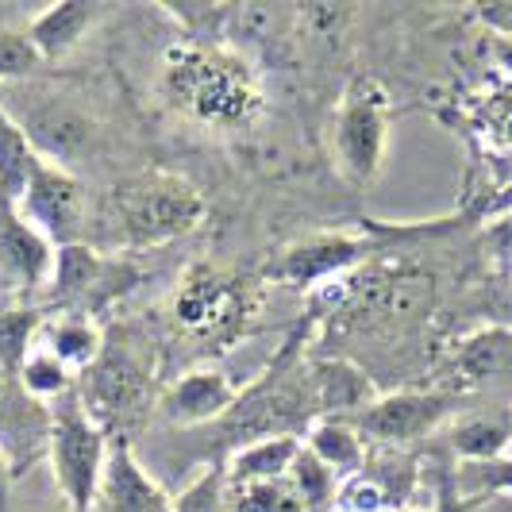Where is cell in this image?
Instances as JSON below:
<instances>
[{"mask_svg": "<svg viewBox=\"0 0 512 512\" xmlns=\"http://www.w3.org/2000/svg\"><path fill=\"white\" fill-rule=\"evenodd\" d=\"M205 220V197L178 174H139L116 185L104 212V235L124 247H162Z\"/></svg>", "mask_w": 512, "mask_h": 512, "instance_id": "obj_2", "label": "cell"}, {"mask_svg": "<svg viewBox=\"0 0 512 512\" xmlns=\"http://www.w3.org/2000/svg\"><path fill=\"white\" fill-rule=\"evenodd\" d=\"M289 482L301 493V501L308 505V512L324 509L328 501L339 497V474H335L332 466H324L308 447H301V455L289 466Z\"/></svg>", "mask_w": 512, "mask_h": 512, "instance_id": "obj_28", "label": "cell"}, {"mask_svg": "<svg viewBox=\"0 0 512 512\" xmlns=\"http://www.w3.org/2000/svg\"><path fill=\"white\" fill-rule=\"evenodd\" d=\"M247 312H251L247 285L212 266L189 270L174 297L178 324L197 335H231L247 320Z\"/></svg>", "mask_w": 512, "mask_h": 512, "instance_id": "obj_9", "label": "cell"}, {"mask_svg": "<svg viewBox=\"0 0 512 512\" xmlns=\"http://www.w3.org/2000/svg\"><path fill=\"white\" fill-rule=\"evenodd\" d=\"M62 405H51L54 412V432H51V470L58 493L70 512H89L97 505L104 478V462H108V432L85 412L81 397L66 393L58 397Z\"/></svg>", "mask_w": 512, "mask_h": 512, "instance_id": "obj_3", "label": "cell"}, {"mask_svg": "<svg viewBox=\"0 0 512 512\" xmlns=\"http://www.w3.org/2000/svg\"><path fill=\"white\" fill-rule=\"evenodd\" d=\"M54 247L43 231H35L20 216V208L0 201V274L20 289H43L51 282Z\"/></svg>", "mask_w": 512, "mask_h": 512, "instance_id": "obj_12", "label": "cell"}, {"mask_svg": "<svg viewBox=\"0 0 512 512\" xmlns=\"http://www.w3.org/2000/svg\"><path fill=\"white\" fill-rule=\"evenodd\" d=\"M20 216L35 231H43L51 243H81V231L89 228V208H85V185L58 162H47L35 154L31 178L24 197L16 201Z\"/></svg>", "mask_w": 512, "mask_h": 512, "instance_id": "obj_7", "label": "cell"}, {"mask_svg": "<svg viewBox=\"0 0 512 512\" xmlns=\"http://www.w3.org/2000/svg\"><path fill=\"white\" fill-rule=\"evenodd\" d=\"M81 405L101 424L104 432L112 424H128L131 416L151 405V362L139 355V347L124 339H104L101 359L81 374Z\"/></svg>", "mask_w": 512, "mask_h": 512, "instance_id": "obj_5", "label": "cell"}, {"mask_svg": "<svg viewBox=\"0 0 512 512\" xmlns=\"http://www.w3.org/2000/svg\"><path fill=\"white\" fill-rule=\"evenodd\" d=\"M43 328V316L35 308H12V312H0V366L16 378L20 366H24L27 351L35 347Z\"/></svg>", "mask_w": 512, "mask_h": 512, "instance_id": "obj_26", "label": "cell"}, {"mask_svg": "<svg viewBox=\"0 0 512 512\" xmlns=\"http://www.w3.org/2000/svg\"><path fill=\"white\" fill-rule=\"evenodd\" d=\"M385 143H389V93L374 77H355L335 112V162L351 181H374L385 162Z\"/></svg>", "mask_w": 512, "mask_h": 512, "instance_id": "obj_4", "label": "cell"}, {"mask_svg": "<svg viewBox=\"0 0 512 512\" xmlns=\"http://www.w3.org/2000/svg\"><path fill=\"white\" fill-rule=\"evenodd\" d=\"M170 512H231L228 509V474H224V462L201 470V474H197V478H193V482L174 497V509Z\"/></svg>", "mask_w": 512, "mask_h": 512, "instance_id": "obj_29", "label": "cell"}, {"mask_svg": "<svg viewBox=\"0 0 512 512\" xmlns=\"http://www.w3.org/2000/svg\"><path fill=\"white\" fill-rule=\"evenodd\" d=\"M509 412H512V409H509Z\"/></svg>", "mask_w": 512, "mask_h": 512, "instance_id": "obj_35", "label": "cell"}, {"mask_svg": "<svg viewBox=\"0 0 512 512\" xmlns=\"http://www.w3.org/2000/svg\"><path fill=\"white\" fill-rule=\"evenodd\" d=\"M97 20H101V4H93V0H62V4H47L43 12H35L31 24H27V35H31V43H35L43 62H58L93 31Z\"/></svg>", "mask_w": 512, "mask_h": 512, "instance_id": "obj_15", "label": "cell"}, {"mask_svg": "<svg viewBox=\"0 0 512 512\" xmlns=\"http://www.w3.org/2000/svg\"><path fill=\"white\" fill-rule=\"evenodd\" d=\"M0 104L16 116V124L24 128L35 154L66 166V170H70V162L85 154L89 139H93L89 112H81L74 101L58 97L51 89H16L12 85L8 97H0Z\"/></svg>", "mask_w": 512, "mask_h": 512, "instance_id": "obj_6", "label": "cell"}, {"mask_svg": "<svg viewBox=\"0 0 512 512\" xmlns=\"http://www.w3.org/2000/svg\"><path fill=\"white\" fill-rule=\"evenodd\" d=\"M97 505L104 512H170L174 509V497L162 489V482L154 478L143 462L135 459L128 439H116L108 447Z\"/></svg>", "mask_w": 512, "mask_h": 512, "instance_id": "obj_11", "label": "cell"}, {"mask_svg": "<svg viewBox=\"0 0 512 512\" xmlns=\"http://www.w3.org/2000/svg\"><path fill=\"white\" fill-rule=\"evenodd\" d=\"M455 393H389L370 401L355 416H343L362 439L401 447L412 439L436 432L439 424H447V416L455 412Z\"/></svg>", "mask_w": 512, "mask_h": 512, "instance_id": "obj_8", "label": "cell"}, {"mask_svg": "<svg viewBox=\"0 0 512 512\" xmlns=\"http://www.w3.org/2000/svg\"><path fill=\"white\" fill-rule=\"evenodd\" d=\"M493 512H512V497H497V501H493Z\"/></svg>", "mask_w": 512, "mask_h": 512, "instance_id": "obj_33", "label": "cell"}, {"mask_svg": "<svg viewBox=\"0 0 512 512\" xmlns=\"http://www.w3.org/2000/svg\"><path fill=\"white\" fill-rule=\"evenodd\" d=\"M4 378H12V374H8V370H4V366H0V382H4Z\"/></svg>", "mask_w": 512, "mask_h": 512, "instance_id": "obj_34", "label": "cell"}, {"mask_svg": "<svg viewBox=\"0 0 512 512\" xmlns=\"http://www.w3.org/2000/svg\"><path fill=\"white\" fill-rule=\"evenodd\" d=\"M366 251H370V243L351 239V235H312V239L285 251V258L278 262V278L289 285L328 282L335 274L359 266Z\"/></svg>", "mask_w": 512, "mask_h": 512, "instance_id": "obj_14", "label": "cell"}, {"mask_svg": "<svg viewBox=\"0 0 512 512\" xmlns=\"http://www.w3.org/2000/svg\"><path fill=\"white\" fill-rule=\"evenodd\" d=\"M308 378H312V397H316V409L324 416H355L370 401H378L374 382L366 378V370L351 366V362L324 359L308 366Z\"/></svg>", "mask_w": 512, "mask_h": 512, "instance_id": "obj_16", "label": "cell"}, {"mask_svg": "<svg viewBox=\"0 0 512 512\" xmlns=\"http://www.w3.org/2000/svg\"><path fill=\"white\" fill-rule=\"evenodd\" d=\"M228 509L231 512H308L301 493L293 489L289 474L278 482H255V486H235L228 489Z\"/></svg>", "mask_w": 512, "mask_h": 512, "instance_id": "obj_27", "label": "cell"}, {"mask_svg": "<svg viewBox=\"0 0 512 512\" xmlns=\"http://www.w3.org/2000/svg\"><path fill=\"white\" fill-rule=\"evenodd\" d=\"M305 447L335 474H359L366 466V439L343 416H320L316 424H308Z\"/></svg>", "mask_w": 512, "mask_h": 512, "instance_id": "obj_20", "label": "cell"}, {"mask_svg": "<svg viewBox=\"0 0 512 512\" xmlns=\"http://www.w3.org/2000/svg\"><path fill=\"white\" fill-rule=\"evenodd\" d=\"M39 51L31 43V35L16 27H0V85H20L39 70Z\"/></svg>", "mask_w": 512, "mask_h": 512, "instance_id": "obj_30", "label": "cell"}, {"mask_svg": "<svg viewBox=\"0 0 512 512\" xmlns=\"http://www.w3.org/2000/svg\"><path fill=\"white\" fill-rule=\"evenodd\" d=\"M35 343H43L70 374H85L104 351V335L97 320H89V312H62L54 320H43Z\"/></svg>", "mask_w": 512, "mask_h": 512, "instance_id": "obj_17", "label": "cell"}, {"mask_svg": "<svg viewBox=\"0 0 512 512\" xmlns=\"http://www.w3.org/2000/svg\"><path fill=\"white\" fill-rule=\"evenodd\" d=\"M509 366H512L509 328H489V332L470 335L459 347V359H455V370H459L466 382H486V378L509 370Z\"/></svg>", "mask_w": 512, "mask_h": 512, "instance_id": "obj_23", "label": "cell"}, {"mask_svg": "<svg viewBox=\"0 0 512 512\" xmlns=\"http://www.w3.org/2000/svg\"><path fill=\"white\" fill-rule=\"evenodd\" d=\"M104 274H108V266H104V258L93 247L66 243V247L54 251V270L47 289L58 301H81V297H89L104 282Z\"/></svg>", "mask_w": 512, "mask_h": 512, "instance_id": "obj_21", "label": "cell"}, {"mask_svg": "<svg viewBox=\"0 0 512 512\" xmlns=\"http://www.w3.org/2000/svg\"><path fill=\"white\" fill-rule=\"evenodd\" d=\"M16 378H20V385H24L31 397H39V401H47V405L58 401V397H66L70 385H74V374L54 359L43 343H35V347L27 351V359Z\"/></svg>", "mask_w": 512, "mask_h": 512, "instance_id": "obj_25", "label": "cell"}, {"mask_svg": "<svg viewBox=\"0 0 512 512\" xmlns=\"http://www.w3.org/2000/svg\"><path fill=\"white\" fill-rule=\"evenodd\" d=\"M8 482H12V466L0 451V512H4V501H8Z\"/></svg>", "mask_w": 512, "mask_h": 512, "instance_id": "obj_32", "label": "cell"}, {"mask_svg": "<svg viewBox=\"0 0 512 512\" xmlns=\"http://www.w3.org/2000/svg\"><path fill=\"white\" fill-rule=\"evenodd\" d=\"M301 447H305V439H297V436H270V439H255V443L235 447L231 459L224 462L228 489L285 478L289 466H293V459L301 455Z\"/></svg>", "mask_w": 512, "mask_h": 512, "instance_id": "obj_18", "label": "cell"}, {"mask_svg": "<svg viewBox=\"0 0 512 512\" xmlns=\"http://www.w3.org/2000/svg\"><path fill=\"white\" fill-rule=\"evenodd\" d=\"M447 447L459 462H489L509 455L512 412H470L447 428Z\"/></svg>", "mask_w": 512, "mask_h": 512, "instance_id": "obj_19", "label": "cell"}, {"mask_svg": "<svg viewBox=\"0 0 512 512\" xmlns=\"http://www.w3.org/2000/svg\"><path fill=\"white\" fill-rule=\"evenodd\" d=\"M31 166H35V147L27 143L16 116L0 104V201L16 205L24 197Z\"/></svg>", "mask_w": 512, "mask_h": 512, "instance_id": "obj_22", "label": "cell"}, {"mask_svg": "<svg viewBox=\"0 0 512 512\" xmlns=\"http://www.w3.org/2000/svg\"><path fill=\"white\" fill-rule=\"evenodd\" d=\"M162 93L193 124L239 131L255 124L266 93L243 54L216 43H178L162 58Z\"/></svg>", "mask_w": 512, "mask_h": 512, "instance_id": "obj_1", "label": "cell"}, {"mask_svg": "<svg viewBox=\"0 0 512 512\" xmlns=\"http://www.w3.org/2000/svg\"><path fill=\"white\" fill-rule=\"evenodd\" d=\"M51 432V405L31 397L20 378H4L0 382V451L12 466V474H20L24 466L51 451Z\"/></svg>", "mask_w": 512, "mask_h": 512, "instance_id": "obj_10", "label": "cell"}, {"mask_svg": "<svg viewBox=\"0 0 512 512\" xmlns=\"http://www.w3.org/2000/svg\"><path fill=\"white\" fill-rule=\"evenodd\" d=\"M455 489H459L466 501L512 497V455H501V459H489V462H459Z\"/></svg>", "mask_w": 512, "mask_h": 512, "instance_id": "obj_24", "label": "cell"}, {"mask_svg": "<svg viewBox=\"0 0 512 512\" xmlns=\"http://www.w3.org/2000/svg\"><path fill=\"white\" fill-rule=\"evenodd\" d=\"M239 401V389L231 385L228 374L220 370H197L185 374L158 397V416L178 424V428H201V424H220Z\"/></svg>", "mask_w": 512, "mask_h": 512, "instance_id": "obj_13", "label": "cell"}, {"mask_svg": "<svg viewBox=\"0 0 512 512\" xmlns=\"http://www.w3.org/2000/svg\"><path fill=\"white\" fill-rule=\"evenodd\" d=\"M493 51H497V66L512 77V35H497V47Z\"/></svg>", "mask_w": 512, "mask_h": 512, "instance_id": "obj_31", "label": "cell"}]
</instances>
